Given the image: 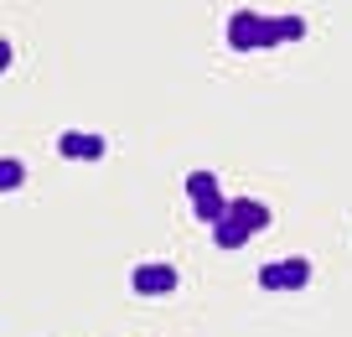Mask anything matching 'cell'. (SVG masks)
<instances>
[{
  "mask_svg": "<svg viewBox=\"0 0 352 337\" xmlns=\"http://www.w3.org/2000/svg\"><path fill=\"white\" fill-rule=\"evenodd\" d=\"M254 239V234L249 229H243V223H239V218H218V223H212V244H218V249H243V244H249Z\"/></svg>",
  "mask_w": 352,
  "mask_h": 337,
  "instance_id": "7",
  "label": "cell"
},
{
  "mask_svg": "<svg viewBox=\"0 0 352 337\" xmlns=\"http://www.w3.org/2000/svg\"><path fill=\"white\" fill-rule=\"evenodd\" d=\"M228 213L239 218V223L254 234V239H259V234L270 229V207H264L259 197H228Z\"/></svg>",
  "mask_w": 352,
  "mask_h": 337,
  "instance_id": "5",
  "label": "cell"
},
{
  "mask_svg": "<svg viewBox=\"0 0 352 337\" xmlns=\"http://www.w3.org/2000/svg\"><path fill=\"white\" fill-rule=\"evenodd\" d=\"M192 213H197L202 223H208V229H212V223H218V218H228V197H223V192H208V197H192Z\"/></svg>",
  "mask_w": 352,
  "mask_h": 337,
  "instance_id": "8",
  "label": "cell"
},
{
  "mask_svg": "<svg viewBox=\"0 0 352 337\" xmlns=\"http://www.w3.org/2000/svg\"><path fill=\"white\" fill-rule=\"evenodd\" d=\"M228 47H233V52H254V47H264V16L259 11H233L228 16Z\"/></svg>",
  "mask_w": 352,
  "mask_h": 337,
  "instance_id": "3",
  "label": "cell"
},
{
  "mask_svg": "<svg viewBox=\"0 0 352 337\" xmlns=\"http://www.w3.org/2000/svg\"><path fill=\"white\" fill-rule=\"evenodd\" d=\"M57 156H63V161H104V135L63 130L57 135Z\"/></svg>",
  "mask_w": 352,
  "mask_h": 337,
  "instance_id": "4",
  "label": "cell"
},
{
  "mask_svg": "<svg viewBox=\"0 0 352 337\" xmlns=\"http://www.w3.org/2000/svg\"><path fill=\"white\" fill-rule=\"evenodd\" d=\"M208 192H218V176L212 172H192L187 176V197H208Z\"/></svg>",
  "mask_w": 352,
  "mask_h": 337,
  "instance_id": "10",
  "label": "cell"
},
{
  "mask_svg": "<svg viewBox=\"0 0 352 337\" xmlns=\"http://www.w3.org/2000/svg\"><path fill=\"white\" fill-rule=\"evenodd\" d=\"M21 182H26V166L6 156V161H0V187H6V192H16V187H21Z\"/></svg>",
  "mask_w": 352,
  "mask_h": 337,
  "instance_id": "9",
  "label": "cell"
},
{
  "mask_svg": "<svg viewBox=\"0 0 352 337\" xmlns=\"http://www.w3.org/2000/svg\"><path fill=\"white\" fill-rule=\"evenodd\" d=\"M130 285H135V296H171L176 285H182V275H176L171 265H135Z\"/></svg>",
  "mask_w": 352,
  "mask_h": 337,
  "instance_id": "2",
  "label": "cell"
},
{
  "mask_svg": "<svg viewBox=\"0 0 352 337\" xmlns=\"http://www.w3.org/2000/svg\"><path fill=\"white\" fill-rule=\"evenodd\" d=\"M306 37V16H264V47L300 42Z\"/></svg>",
  "mask_w": 352,
  "mask_h": 337,
  "instance_id": "6",
  "label": "cell"
},
{
  "mask_svg": "<svg viewBox=\"0 0 352 337\" xmlns=\"http://www.w3.org/2000/svg\"><path fill=\"white\" fill-rule=\"evenodd\" d=\"M259 285H264V291H306V285H311V260L285 254V260L259 265Z\"/></svg>",
  "mask_w": 352,
  "mask_h": 337,
  "instance_id": "1",
  "label": "cell"
}]
</instances>
